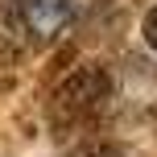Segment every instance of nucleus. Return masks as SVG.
I'll list each match as a JSON object with an SVG mask.
<instances>
[{
  "instance_id": "2",
  "label": "nucleus",
  "mask_w": 157,
  "mask_h": 157,
  "mask_svg": "<svg viewBox=\"0 0 157 157\" xmlns=\"http://www.w3.org/2000/svg\"><path fill=\"white\" fill-rule=\"evenodd\" d=\"M71 4L75 0H4V13L29 41L46 46V41H54L62 33L66 17H71Z\"/></svg>"
},
{
  "instance_id": "4",
  "label": "nucleus",
  "mask_w": 157,
  "mask_h": 157,
  "mask_svg": "<svg viewBox=\"0 0 157 157\" xmlns=\"http://www.w3.org/2000/svg\"><path fill=\"white\" fill-rule=\"evenodd\" d=\"M145 41H149V50L157 54V8H153L149 17H145Z\"/></svg>"
},
{
  "instance_id": "3",
  "label": "nucleus",
  "mask_w": 157,
  "mask_h": 157,
  "mask_svg": "<svg viewBox=\"0 0 157 157\" xmlns=\"http://www.w3.org/2000/svg\"><path fill=\"white\" fill-rule=\"evenodd\" d=\"M66 157H124V149L120 145H87V149H75Z\"/></svg>"
},
{
  "instance_id": "1",
  "label": "nucleus",
  "mask_w": 157,
  "mask_h": 157,
  "mask_svg": "<svg viewBox=\"0 0 157 157\" xmlns=\"http://www.w3.org/2000/svg\"><path fill=\"white\" fill-rule=\"evenodd\" d=\"M108 91H112V78H108V71H103L99 62L78 66L75 75H66L62 83H58L54 99H50L54 124H75V120L99 112V103L108 99Z\"/></svg>"
}]
</instances>
